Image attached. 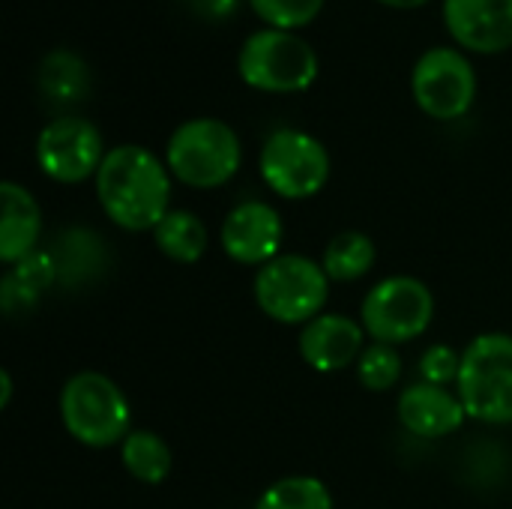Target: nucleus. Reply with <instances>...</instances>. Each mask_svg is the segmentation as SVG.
I'll list each match as a JSON object with an SVG mask.
<instances>
[{
  "label": "nucleus",
  "instance_id": "obj_1",
  "mask_svg": "<svg viewBox=\"0 0 512 509\" xmlns=\"http://www.w3.org/2000/svg\"><path fill=\"white\" fill-rule=\"evenodd\" d=\"M96 195L105 216L123 231H153L171 213L168 165L141 144H120L105 153Z\"/></svg>",
  "mask_w": 512,
  "mask_h": 509
},
{
  "label": "nucleus",
  "instance_id": "obj_2",
  "mask_svg": "<svg viewBox=\"0 0 512 509\" xmlns=\"http://www.w3.org/2000/svg\"><path fill=\"white\" fill-rule=\"evenodd\" d=\"M168 171L192 189H216L228 183L243 162L240 135L216 117H192L180 123L165 147Z\"/></svg>",
  "mask_w": 512,
  "mask_h": 509
},
{
  "label": "nucleus",
  "instance_id": "obj_3",
  "mask_svg": "<svg viewBox=\"0 0 512 509\" xmlns=\"http://www.w3.org/2000/svg\"><path fill=\"white\" fill-rule=\"evenodd\" d=\"M318 51L294 30L261 27L237 54L240 78L264 93H303L318 78Z\"/></svg>",
  "mask_w": 512,
  "mask_h": 509
},
{
  "label": "nucleus",
  "instance_id": "obj_4",
  "mask_svg": "<svg viewBox=\"0 0 512 509\" xmlns=\"http://www.w3.org/2000/svg\"><path fill=\"white\" fill-rule=\"evenodd\" d=\"M456 393L471 420L489 426L512 423V336L483 333L462 351Z\"/></svg>",
  "mask_w": 512,
  "mask_h": 509
},
{
  "label": "nucleus",
  "instance_id": "obj_5",
  "mask_svg": "<svg viewBox=\"0 0 512 509\" xmlns=\"http://www.w3.org/2000/svg\"><path fill=\"white\" fill-rule=\"evenodd\" d=\"M60 420L78 444L108 450L126 441L132 414L123 390L111 378L99 372H78L60 393Z\"/></svg>",
  "mask_w": 512,
  "mask_h": 509
},
{
  "label": "nucleus",
  "instance_id": "obj_6",
  "mask_svg": "<svg viewBox=\"0 0 512 509\" xmlns=\"http://www.w3.org/2000/svg\"><path fill=\"white\" fill-rule=\"evenodd\" d=\"M330 276L306 255H279L255 276L258 309L279 324H309L321 315Z\"/></svg>",
  "mask_w": 512,
  "mask_h": 509
},
{
  "label": "nucleus",
  "instance_id": "obj_7",
  "mask_svg": "<svg viewBox=\"0 0 512 509\" xmlns=\"http://www.w3.org/2000/svg\"><path fill=\"white\" fill-rule=\"evenodd\" d=\"M435 318V297L426 282L414 276H390L378 282L360 309L366 336L384 345H402L423 336Z\"/></svg>",
  "mask_w": 512,
  "mask_h": 509
},
{
  "label": "nucleus",
  "instance_id": "obj_8",
  "mask_svg": "<svg viewBox=\"0 0 512 509\" xmlns=\"http://www.w3.org/2000/svg\"><path fill=\"white\" fill-rule=\"evenodd\" d=\"M258 168L264 183L276 195L288 201H303L327 186L330 153L315 135L303 129H276L261 147Z\"/></svg>",
  "mask_w": 512,
  "mask_h": 509
},
{
  "label": "nucleus",
  "instance_id": "obj_9",
  "mask_svg": "<svg viewBox=\"0 0 512 509\" xmlns=\"http://www.w3.org/2000/svg\"><path fill=\"white\" fill-rule=\"evenodd\" d=\"M411 93L432 120H459L477 99V69L459 48L435 45L417 57Z\"/></svg>",
  "mask_w": 512,
  "mask_h": 509
},
{
  "label": "nucleus",
  "instance_id": "obj_10",
  "mask_svg": "<svg viewBox=\"0 0 512 509\" xmlns=\"http://www.w3.org/2000/svg\"><path fill=\"white\" fill-rule=\"evenodd\" d=\"M36 162L57 183H81L99 174L105 162L102 132L78 114H60L42 126L36 138Z\"/></svg>",
  "mask_w": 512,
  "mask_h": 509
},
{
  "label": "nucleus",
  "instance_id": "obj_11",
  "mask_svg": "<svg viewBox=\"0 0 512 509\" xmlns=\"http://www.w3.org/2000/svg\"><path fill=\"white\" fill-rule=\"evenodd\" d=\"M282 234H285L282 219L270 204L243 201L225 216L219 240L231 261L249 264V267H264L273 258H279Z\"/></svg>",
  "mask_w": 512,
  "mask_h": 509
},
{
  "label": "nucleus",
  "instance_id": "obj_12",
  "mask_svg": "<svg viewBox=\"0 0 512 509\" xmlns=\"http://www.w3.org/2000/svg\"><path fill=\"white\" fill-rule=\"evenodd\" d=\"M444 24L468 51L512 48V0H444Z\"/></svg>",
  "mask_w": 512,
  "mask_h": 509
},
{
  "label": "nucleus",
  "instance_id": "obj_13",
  "mask_svg": "<svg viewBox=\"0 0 512 509\" xmlns=\"http://www.w3.org/2000/svg\"><path fill=\"white\" fill-rule=\"evenodd\" d=\"M366 330L348 315H318L300 333V357L315 372H342L366 351Z\"/></svg>",
  "mask_w": 512,
  "mask_h": 509
},
{
  "label": "nucleus",
  "instance_id": "obj_14",
  "mask_svg": "<svg viewBox=\"0 0 512 509\" xmlns=\"http://www.w3.org/2000/svg\"><path fill=\"white\" fill-rule=\"evenodd\" d=\"M396 411L402 426L420 438H447L468 420L459 393H450L447 387H435L426 381L405 387Z\"/></svg>",
  "mask_w": 512,
  "mask_h": 509
},
{
  "label": "nucleus",
  "instance_id": "obj_15",
  "mask_svg": "<svg viewBox=\"0 0 512 509\" xmlns=\"http://www.w3.org/2000/svg\"><path fill=\"white\" fill-rule=\"evenodd\" d=\"M90 84H93V75H90L87 60L72 48H54L39 60L36 90H39V99L57 111V117L81 105L90 96Z\"/></svg>",
  "mask_w": 512,
  "mask_h": 509
},
{
  "label": "nucleus",
  "instance_id": "obj_16",
  "mask_svg": "<svg viewBox=\"0 0 512 509\" xmlns=\"http://www.w3.org/2000/svg\"><path fill=\"white\" fill-rule=\"evenodd\" d=\"M0 201H3L0 261L15 264V261L27 258L30 252H36V240L42 234V210H39L36 198L12 180H6L0 186Z\"/></svg>",
  "mask_w": 512,
  "mask_h": 509
},
{
  "label": "nucleus",
  "instance_id": "obj_17",
  "mask_svg": "<svg viewBox=\"0 0 512 509\" xmlns=\"http://www.w3.org/2000/svg\"><path fill=\"white\" fill-rule=\"evenodd\" d=\"M51 285H57V267L51 252H30L27 258L9 264V270L3 273L0 306L9 318L30 312Z\"/></svg>",
  "mask_w": 512,
  "mask_h": 509
},
{
  "label": "nucleus",
  "instance_id": "obj_18",
  "mask_svg": "<svg viewBox=\"0 0 512 509\" xmlns=\"http://www.w3.org/2000/svg\"><path fill=\"white\" fill-rule=\"evenodd\" d=\"M54 267H57V285L75 288L102 273L108 264L102 240L84 228H69L57 237V246L51 249Z\"/></svg>",
  "mask_w": 512,
  "mask_h": 509
},
{
  "label": "nucleus",
  "instance_id": "obj_19",
  "mask_svg": "<svg viewBox=\"0 0 512 509\" xmlns=\"http://www.w3.org/2000/svg\"><path fill=\"white\" fill-rule=\"evenodd\" d=\"M156 246L165 258L177 261V264H195L201 261V255L207 252V228L204 222L189 213V210H171L156 228H153Z\"/></svg>",
  "mask_w": 512,
  "mask_h": 509
},
{
  "label": "nucleus",
  "instance_id": "obj_20",
  "mask_svg": "<svg viewBox=\"0 0 512 509\" xmlns=\"http://www.w3.org/2000/svg\"><path fill=\"white\" fill-rule=\"evenodd\" d=\"M120 462L123 468L147 486H159L165 483V477L171 474V447L147 429H135L126 435V441L120 444Z\"/></svg>",
  "mask_w": 512,
  "mask_h": 509
},
{
  "label": "nucleus",
  "instance_id": "obj_21",
  "mask_svg": "<svg viewBox=\"0 0 512 509\" xmlns=\"http://www.w3.org/2000/svg\"><path fill=\"white\" fill-rule=\"evenodd\" d=\"M375 258L378 252L369 234L342 231L327 243L321 267L330 276V282H357L375 267Z\"/></svg>",
  "mask_w": 512,
  "mask_h": 509
},
{
  "label": "nucleus",
  "instance_id": "obj_22",
  "mask_svg": "<svg viewBox=\"0 0 512 509\" xmlns=\"http://www.w3.org/2000/svg\"><path fill=\"white\" fill-rule=\"evenodd\" d=\"M255 509H333V495L318 477H285L258 498Z\"/></svg>",
  "mask_w": 512,
  "mask_h": 509
},
{
  "label": "nucleus",
  "instance_id": "obj_23",
  "mask_svg": "<svg viewBox=\"0 0 512 509\" xmlns=\"http://www.w3.org/2000/svg\"><path fill=\"white\" fill-rule=\"evenodd\" d=\"M357 378L372 393H384V390L396 387L399 378H402V357H399V351L393 345H384V342L366 345V351L357 360Z\"/></svg>",
  "mask_w": 512,
  "mask_h": 509
},
{
  "label": "nucleus",
  "instance_id": "obj_24",
  "mask_svg": "<svg viewBox=\"0 0 512 509\" xmlns=\"http://www.w3.org/2000/svg\"><path fill=\"white\" fill-rule=\"evenodd\" d=\"M261 21L279 30H297L318 18L324 0H249Z\"/></svg>",
  "mask_w": 512,
  "mask_h": 509
},
{
  "label": "nucleus",
  "instance_id": "obj_25",
  "mask_svg": "<svg viewBox=\"0 0 512 509\" xmlns=\"http://www.w3.org/2000/svg\"><path fill=\"white\" fill-rule=\"evenodd\" d=\"M459 372H462V354H456L450 345H432L420 360L423 381L435 387H447L459 381Z\"/></svg>",
  "mask_w": 512,
  "mask_h": 509
},
{
  "label": "nucleus",
  "instance_id": "obj_26",
  "mask_svg": "<svg viewBox=\"0 0 512 509\" xmlns=\"http://www.w3.org/2000/svg\"><path fill=\"white\" fill-rule=\"evenodd\" d=\"M201 21H228L243 0H180Z\"/></svg>",
  "mask_w": 512,
  "mask_h": 509
},
{
  "label": "nucleus",
  "instance_id": "obj_27",
  "mask_svg": "<svg viewBox=\"0 0 512 509\" xmlns=\"http://www.w3.org/2000/svg\"><path fill=\"white\" fill-rule=\"evenodd\" d=\"M381 3L396 6V9H417V6H423V3H429V0H381Z\"/></svg>",
  "mask_w": 512,
  "mask_h": 509
},
{
  "label": "nucleus",
  "instance_id": "obj_28",
  "mask_svg": "<svg viewBox=\"0 0 512 509\" xmlns=\"http://www.w3.org/2000/svg\"><path fill=\"white\" fill-rule=\"evenodd\" d=\"M0 384H3V396H0V405L6 408L9 405V393H12V381H9V372L0 375Z\"/></svg>",
  "mask_w": 512,
  "mask_h": 509
}]
</instances>
